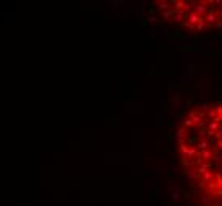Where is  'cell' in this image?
<instances>
[{"instance_id": "cell-1", "label": "cell", "mask_w": 222, "mask_h": 206, "mask_svg": "<svg viewBox=\"0 0 222 206\" xmlns=\"http://www.w3.org/2000/svg\"><path fill=\"white\" fill-rule=\"evenodd\" d=\"M208 5L209 3H206V2H197V3H194V13L198 14V16H201V18H205L206 14L209 13V10H208Z\"/></svg>"}, {"instance_id": "cell-2", "label": "cell", "mask_w": 222, "mask_h": 206, "mask_svg": "<svg viewBox=\"0 0 222 206\" xmlns=\"http://www.w3.org/2000/svg\"><path fill=\"white\" fill-rule=\"evenodd\" d=\"M213 157H214V149H205V151H200V159L201 160H208V162H211L213 160Z\"/></svg>"}, {"instance_id": "cell-3", "label": "cell", "mask_w": 222, "mask_h": 206, "mask_svg": "<svg viewBox=\"0 0 222 206\" xmlns=\"http://www.w3.org/2000/svg\"><path fill=\"white\" fill-rule=\"evenodd\" d=\"M186 130L184 127H181V129H178L176 130V139H178V144H182L184 143V138H186Z\"/></svg>"}, {"instance_id": "cell-4", "label": "cell", "mask_w": 222, "mask_h": 206, "mask_svg": "<svg viewBox=\"0 0 222 206\" xmlns=\"http://www.w3.org/2000/svg\"><path fill=\"white\" fill-rule=\"evenodd\" d=\"M205 22H206V24H208V25L217 24V18H216V14L209 11V13H208V14H206V16H205Z\"/></svg>"}, {"instance_id": "cell-5", "label": "cell", "mask_w": 222, "mask_h": 206, "mask_svg": "<svg viewBox=\"0 0 222 206\" xmlns=\"http://www.w3.org/2000/svg\"><path fill=\"white\" fill-rule=\"evenodd\" d=\"M219 129H222V124L216 122V120H209L208 127H206V130H211V132H217Z\"/></svg>"}, {"instance_id": "cell-6", "label": "cell", "mask_w": 222, "mask_h": 206, "mask_svg": "<svg viewBox=\"0 0 222 206\" xmlns=\"http://www.w3.org/2000/svg\"><path fill=\"white\" fill-rule=\"evenodd\" d=\"M209 166H211V162H203L200 166L197 168V173L198 174H205L206 171H209Z\"/></svg>"}, {"instance_id": "cell-7", "label": "cell", "mask_w": 222, "mask_h": 206, "mask_svg": "<svg viewBox=\"0 0 222 206\" xmlns=\"http://www.w3.org/2000/svg\"><path fill=\"white\" fill-rule=\"evenodd\" d=\"M173 19L176 22H184L186 19H187V13H182V11H176V13H174V16H173Z\"/></svg>"}, {"instance_id": "cell-8", "label": "cell", "mask_w": 222, "mask_h": 206, "mask_svg": "<svg viewBox=\"0 0 222 206\" xmlns=\"http://www.w3.org/2000/svg\"><path fill=\"white\" fill-rule=\"evenodd\" d=\"M197 147H198L200 151L208 149V147H209V138H201V139H200V143L197 144Z\"/></svg>"}, {"instance_id": "cell-9", "label": "cell", "mask_w": 222, "mask_h": 206, "mask_svg": "<svg viewBox=\"0 0 222 206\" xmlns=\"http://www.w3.org/2000/svg\"><path fill=\"white\" fill-rule=\"evenodd\" d=\"M186 173H187V178H189V182H190V184H194V181H195V176H197V170L195 168H187V171H186Z\"/></svg>"}, {"instance_id": "cell-10", "label": "cell", "mask_w": 222, "mask_h": 206, "mask_svg": "<svg viewBox=\"0 0 222 206\" xmlns=\"http://www.w3.org/2000/svg\"><path fill=\"white\" fill-rule=\"evenodd\" d=\"M200 201L203 203L205 206H213V198L211 197H208V195H200Z\"/></svg>"}, {"instance_id": "cell-11", "label": "cell", "mask_w": 222, "mask_h": 206, "mask_svg": "<svg viewBox=\"0 0 222 206\" xmlns=\"http://www.w3.org/2000/svg\"><path fill=\"white\" fill-rule=\"evenodd\" d=\"M195 157H200V152H197L195 147H189V151H187V159H195Z\"/></svg>"}, {"instance_id": "cell-12", "label": "cell", "mask_w": 222, "mask_h": 206, "mask_svg": "<svg viewBox=\"0 0 222 206\" xmlns=\"http://www.w3.org/2000/svg\"><path fill=\"white\" fill-rule=\"evenodd\" d=\"M209 27H211V25H208L205 21H201V22H198V24L195 25V30H197V32H201L203 29H209Z\"/></svg>"}, {"instance_id": "cell-13", "label": "cell", "mask_w": 222, "mask_h": 206, "mask_svg": "<svg viewBox=\"0 0 222 206\" xmlns=\"http://www.w3.org/2000/svg\"><path fill=\"white\" fill-rule=\"evenodd\" d=\"M174 13H176L174 10H167V11H163V19H165V21H168L170 18L174 16Z\"/></svg>"}, {"instance_id": "cell-14", "label": "cell", "mask_w": 222, "mask_h": 206, "mask_svg": "<svg viewBox=\"0 0 222 206\" xmlns=\"http://www.w3.org/2000/svg\"><path fill=\"white\" fill-rule=\"evenodd\" d=\"M201 178H203V182L206 184V182H211L213 181V173L211 171H206L205 174H201Z\"/></svg>"}, {"instance_id": "cell-15", "label": "cell", "mask_w": 222, "mask_h": 206, "mask_svg": "<svg viewBox=\"0 0 222 206\" xmlns=\"http://www.w3.org/2000/svg\"><path fill=\"white\" fill-rule=\"evenodd\" d=\"M168 5H170L168 2H157V8H160V10H163V11H167Z\"/></svg>"}, {"instance_id": "cell-16", "label": "cell", "mask_w": 222, "mask_h": 206, "mask_svg": "<svg viewBox=\"0 0 222 206\" xmlns=\"http://www.w3.org/2000/svg\"><path fill=\"white\" fill-rule=\"evenodd\" d=\"M200 108H201V113H208L213 106H211V105H208V103H200Z\"/></svg>"}, {"instance_id": "cell-17", "label": "cell", "mask_w": 222, "mask_h": 206, "mask_svg": "<svg viewBox=\"0 0 222 206\" xmlns=\"http://www.w3.org/2000/svg\"><path fill=\"white\" fill-rule=\"evenodd\" d=\"M208 189H211V190L219 189V184H217V181H211V182H208Z\"/></svg>"}, {"instance_id": "cell-18", "label": "cell", "mask_w": 222, "mask_h": 206, "mask_svg": "<svg viewBox=\"0 0 222 206\" xmlns=\"http://www.w3.org/2000/svg\"><path fill=\"white\" fill-rule=\"evenodd\" d=\"M208 116H209V118H211V120H214V119L217 118V113H216V110H214V106H213L211 110L208 111Z\"/></svg>"}, {"instance_id": "cell-19", "label": "cell", "mask_w": 222, "mask_h": 206, "mask_svg": "<svg viewBox=\"0 0 222 206\" xmlns=\"http://www.w3.org/2000/svg\"><path fill=\"white\" fill-rule=\"evenodd\" d=\"M179 151H181V152L186 155V157H187V151H189L187 144H184V143H182V144H179Z\"/></svg>"}, {"instance_id": "cell-20", "label": "cell", "mask_w": 222, "mask_h": 206, "mask_svg": "<svg viewBox=\"0 0 222 206\" xmlns=\"http://www.w3.org/2000/svg\"><path fill=\"white\" fill-rule=\"evenodd\" d=\"M192 125H194V122H192L190 119H186V120H184V129H186V130H187V129H190Z\"/></svg>"}, {"instance_id": "cell-21", "label": "cell", "mask_w": 222, "mask_h": 206, "mask_svg": "<svg viewBox=\"0 0 222 206\" xmlns=\"http://www.w3.org/2000/svg\"><path fill=\"white\" fill-rule=\"evenodd\" d=\"M206 135H208V130H206V129H200L198 137H200V138H206Z\"/></svg>"}, {"instance_id": "cell-22", "label": "cell", "mask_w": 222, "mask_h": 206, "mask_svg": "<svg viewBox=\"0 0 222 206\" xmlns=\"http://www.w3.org/2000/svg\"><path fill=\"white\" fill-rule=\"evenodd\" d=\"M214 138L217 139V141H219V139H222V129H219L216 132V133H214Z\"/></svg>"}, {"instance_id": "cell-23", "label": "cell", "mask_w": 222, "mask_h": 206, "mask_svg": "<svg viewBox=\"0 0 222 206\" xmlns=\"http://www.w3.org/2000/svg\"><path fill=\"white\" fill-rule=\"evenodd\" d=\"M181 163H182V165H184V166H190V160H189L187 157H186V155H184V159H182V160H181Z\"/></svg>"}, {"instance_id": "cell-24", "label": "cell", "mask_w": 222, "mask_h": 206, "mask_svg": "<svg viewBox=\"0 0 222 206\" xmlns=\"http://www.w3.org/2000/svg\"><path fill=\"white\" fill-rule=\"evenodd\" d=\"M214 110H216L217 116H219V114H222V106H221V105H217V106H214Z\"/></svg>"}, {"instance_id": "cell-25", "label": "cell", "mask_w": 222, "mask_h": 206, "mask_svg": "<svg viewBox=\"0 0 222 206\" xmlns=\"http://www.w3.org/2000/svg\"><path fill=\"white\" fill-rule=\"evenodd\" d=\"M179 197H181V195H179V192H174V193H173V200H174V201L179 200Z\"/></svg>"}, {"instance_id": "cell-26", "label": "cell", "mask_w": 222, "mask_h": 206, "mask_svg": "<svg viewBox=\"0 0 222 206\" xmlns=\"http://www.w3.org/2000/svg\"><path fill=\"white\" fill-rule=\"evenodd\" d=\"M217 149L222 151V139H219V141H217Z\"/></svg>"}, {"instance_id": "cell-27", "label": "cell", "mask_w": 222, "mask_h": 206, "mask_svg": "<svg viewBox=\"0 0 222 206\" xmlns=\"http://www.w3.org/2000/svg\"><path fill=\"white\" fill-rule=\"evenodd\" d=\"M216 27H217V29H219V30H222V22H221V21H217V24H216Z\"/></svg>"}, {"instance_id": "cell-28", "label": "cell", "mask_w": 222, "mask_h": 206, "mask_svg": "<svg viewBox=\"0 0 222 206\" xmlns=\"http://www.w3.org/2000/svg\"><path fill=\"white\" fill-rule=\"evenodd\" d=\"M217 184H219V189L222 190V178H221V179H219V181H217Z\"/></svg>"}, {"instance_id": "cell-29", "label": "cell", "mask_w": 222, "mask_h": 206, "mask_svg": "<svg viewBox=\"0 0 222 206\" xmlns=\"http://www.w3.org/2000/svg\"><path fill=\"white\" fill-rule=\"evenodd\" d=\"M214 206H217V205H214Z\"/></svg>"}]
</instances>
